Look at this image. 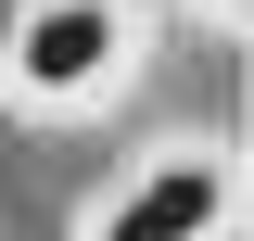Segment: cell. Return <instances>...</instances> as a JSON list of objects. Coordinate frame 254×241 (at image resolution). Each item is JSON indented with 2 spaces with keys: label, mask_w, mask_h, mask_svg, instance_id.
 Returning a JSON list of instances; mask_svg holds the SVG:
<instances>
[{
  "label": "cell",
  "mask_w": 254,
  "mask_h": 241,
  "mask_svg": "<svg viewBox=\"0 0 254 241\" xmlns=\"http://www.w3.org/2000/svg\"><path fill=\"white\" fill-rule=\"evenodd\" d=\"M115 63H127V0H26L0 38V89L26 115H64V102H102Z\"/></svg>",
  "instance_id": "6da1fadb"
},
{
  "label": "cell",
  "mask_w": 254,
  "mask_h": 241,
  "mask_svg": "<svg viewBox=\"0 0 254 241\" xmlns=\"http://www.w3.org/2000/svg\"><path fill=\"white\" fill-rule=\"evenodd\" d=\"M216 229H229V152H153L89 241H216Z\"/></svg>",
  "instance_id": "7a4b0ae2"
},
{
  "label": "cell",
  "mask_w": 254,
  "mask_h": 241,
  "mask_svg": "<svg viewBox=\"0 0 254 241\" xmlns=\"http://www.w3.org/2000/svg\"><path fill=\"white\" fill-rule=\"evenodd\" d=\"M216 13H229V0H216Z\"/></svg>",
  "instance_id": "3957f363"
}]
</instances>
